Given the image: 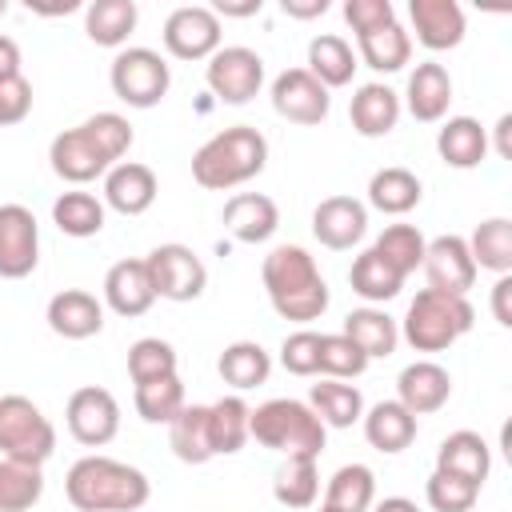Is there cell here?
<instances>
[{
    "mask_svg": "<svg viewBox=\"0 0 512 512\" xmlns=\"http://www.w3.org/2000/svg\"><path fill=\"white\" fill-rule=\"evenodd\" d=\"M132 148V124L120 112H96L48 144L52 172L68 184H92Z\"/></svg>",
    "mask_w": 512,
    "mask_h": 512,
    "instance_id": "1",
    "label": "cell"
},
{
    "mask_svg": "<svg viewBox=\"0 0 512 512\" xmlns=\"http://www.w3.org/2000/svg\"><path fill=\"white\" fill-rule=\"evenodd\" d=\"M64 496L76 512H140L152 496V484L124 460L80 456L64 476Z\"/></svg>",
    "mask_w": 512,
    "mask_h": 512,
    "instance_id": "2",
    "label": "cell"
},
{
    "mask_svg": "<svg viewBox=\"0 0 512 512\" xmlns=\"http://www.w3.org/2000/svg\"><path fill=\"white\" fill-rule=\"evenodd\" d=\"M260 280H264V292H268L276 316H284V320L308 324V320H320L328 308V284H324L316 260L300 244L272 248L260 264Z\"/></svg>",
    "mask_w": 512,
    "mask_h": 512,
    "instance_id": "3",
    "label": "cell"
},
{
    "mask_svg": "<svg viewBox=\"0 0 512 512\" xmlns=\"http://www.w3.org/2000/svg\"><path fill=\"white\" fill-rule=\"evenodd\" d=\"M268 164V140L252 124H232L216 136H208L192 152V180L208 192H228L252 176H260Z\"/></svg>",
    "mask_w": 512,
    "mask_h": 512,
    "instance_id": "4",
    "label": "cell"
},
{
    "mask_svg": "<svg viewBox=\"0 0 512 512\" xmlns=\"http://www.w3.org/2000/svg\"><path fill=\"white\" fill-rule=\"evenodd\" d=\"M324 436H328V428L320 424V416L304 400L276 396V400H264L260 408L248 412V440L264 444V448H272L280 456L320 460Z\"/></svg>",
    "mask_w": 512,
    "mask_h": 512,
    "instance_id": "5",
    "label": "cell"
},
{
    "mask_svg": "<svg viewBox=\"0 0 512 512\" xmlns=\"http://www.w3.org/2000/svg\"><path fill=\"white\" fill-rule=\"evenodd\" d=\"M476 308L468 304V296H452V292H436V288H420L400 320V336L416 348V352H444L452 348L460 336L472 332Z\"/></svg>",
    "mask_w": 512,
    "mask_h": 512,
    "instance_id": "6",
    "label": "cell"
},
{
    "mask_svg": "<svg viewBox=\"0 0 512 512\" xmlns=\"http://www.w3.org/2000/svg\"><path fill=\"white\" fill-rule=\"evenodd\" d=\"M56 452L52 420L28 396H0V456L20 464H44Z\"/></svg>",
    "mask_w": 512,
    "mask_h": 512,
    "instance_id": "7",
    "label": "cell"
},
{
    "mask_svg": "<svg viewBox=\"0 0 512 512\" xmlns=\"http://www.w3.org/2000/svg\"><path fill=\"white\" fill-rule=\"evenodd\" d=\"M108 84L128 108H156L172 88V72L164 56L152 48H120L112 60Z\"/></svg>",
    "mask_w": 512,
    "mask_h": 512,
    "instance_id": "8",
    "label": "cell"
},
{
    "mask_svg": "<svg viewBox=\"0 0 512 512\" xmlns=\"http://www.w3.org/2000/svg\"><path fill=\"white\" fill-rule=\"evenodd\" d=\"M148 280L156 300H172V304H188L208 288V268L204 260L188 248V244H160L144 256Z\"/></svg>",
    "mask_w": 512,
    "mask_h": 512,
    "instance_id": "9",
    "label": "cell"
},
{
    "mask_svg": "<svg viewBox=\"0 0 512 512\" xmlns=\"http://www.w3.org/2000/svg\"><path fill=\"white\" fill-rule=\"evenodd\" d=\"M204 80H208V88H212L216 100H224V104H248L264 88V60H260V52H252L244 44L216 48L208 56Z\"/></svg>",
    "mask_w": 512,
    "mask_h": 512,
    "instance_id": "10",
    "label": "cell"
},
{
    "mask_svg": "<svg viewBox=\"0 0 512 512\" xmlns=\"http://www.w3.org/2000/svg\"><path fill=\"white\" fill-rule=\"evenodd\" d=\"M64 420H68L72 440H80L84 448H104L120 432V404H116V396L108 388L84 384V388H76L68 396Z\"/></svg>",
    "mask_w": 512,
    "mask_h": 512,
    "instance_id": "11",
    "label": "cell"
},
{
    "mask_svg": "<svg viewBox=\"0 0 512 512\" xmlns=\"http://www.w3.org/2000/svg\"><path fill=\"white\" fill-rule=\"evenodd\" d=\"M40 260V224L24 204H0V280H24Z\"/></svg>",
    "mask_w": 512,
    "mask_h": 512,
    "instance_id": "12",
    "label": "cell"
},
{
    "mask_svg": "<svg viewBox=\"0 0 512 512\" xmlns=\"http://www.w3.org/2000/svg\"><path fill=\"white\" fill-rule=\"evenodd\" d=\"M164 48L176 60H208L220 48V20L204 4H180L164 20Z\"/></svg>",
    "mask_w": 512,
    "mask_h": 512,
    "instance_id": "13",
    "label": "cell"
},
{
    "mask_svg": "<svg viewBox=\"0 0 512 512\" xmlns=\"http://www.w3.org/2000/svg\"><path fill=\"white\" fill-rule=\"evenodd\" d=\"M272 108L288 124H320L332 108V96L308 68H284L272 80Z\"/></svg>",
    "mask_w": 512,
    "mask_h": 512,
    "instance_id": "14",
    "label": "cell"
},
{
    "mask_svg": "<svg viewBox=\"0 0 512 512\" xmlns=\"http://www.w3.org/2000/svg\"><path fill=\"white\" fill-rule=\"evenodd\" d=\"M364 232H368V204L356 196H328L312 208V236L332 252L360 244Z\"/></svg>",
    "mask_w": 512,
    "mask_h": 512,
    "instance_id": "15",
    "label": "cell"
},
{
    "mask_svg": "<svg viewBox=\"0 0 512 512\" xmlns=\"http://www.w3.org/2000/svg\"><path fill=\"white\" fill-rule=\"evenodd\" d=\"M420 268L428 276V288H436V292L468 296V288L476 284V264H472V252H468L464 236H436V240H428Z\"/></svg>",
    "mask_w": 512,
    "mask_h": 512,
    "instance_id": "16",
    "label": "cell"
},
{
    "mask_svg": "<svg viewBox=\"0 0 512 512\" xmlns=\"http://www.w3.org/2000/svg\"><path fill=\"white\" fill-rule=\"evenodd\" d=\"M156 192H160V180L140 160H120L104 172V204L120 216H144L156 204Z\"/></svg>",
    "mask_w": 512,
    "mask_h": 512,
    "instance_id": "17",
    "label": "cell"
},
{
    "mask_svg": "<svg viewBox=\"0 0 512 512\" xmlns=\"http://www.w3.org/2000/svg\"><path fill=\"white\" fill-rule=\"evenodd\" d=\"M452 396V376L448 368H440L436 360H416L396 376V400L412 412V416H428L440 412Z\"/></svg>",
    "mask_w": 512,
    "mask_h": 512,
    "instance_id": "18",
    "label": "cell"
},
{
    "mask_svg": "<svg viewBox=\"0 0 512 512\" xmlns=\"http://www.w3.org/2000/svg\"><path fill=\"white\" fill-rule=\"evenodd\" d=\"M220 220H224V228H228L240 244H264V240H272L276 228H280V208H276V200L264 196V192H236V196L224 204Z\"/></svg>",
    "mask_w": 512,
    "mask_h": 512,
    "instance_id": "19",
    "label": "cell"
},
{
    "mask_svg": "<svg viewBox=\"0 0 512 512\" xmlns=\"http://www.w3.org/2000/svg\"><path fill=\"white\" fill-rule=\"evenodd\" d=\"M48 328L64 340H88L104 328V304L84 288H64L48 300Z\"/></svg>",
    "mask_w": 512,
    "mask_h": 512,
    "instance_id": "20",
    "label": "cell"
},
{
    "mask_svg": "<svg viewBox=\"0 0 512 512\" xmlns=\"http://www.w3.org/2000/svg\"><path fill=\"white\" fill-rule=\"evenodd\" d=\"M104 304L116 316H124V320L144 316L156 304V292H152L144 260H116L108 268V276H104Z\"/></svg>",
    "mask_w": 512,
    "mask_h": 512,
    "instance_id": "21",
    "label": "cell"
},
{
    "mask_svg": "<svg viewBox=\"0 0 512 512\" xmlns=\"http://www.w3.org/2000/svg\"><path fill=\"white\" fill-rule=\"evenodd\" d=\"M404 104L408 112L420 120V124H436L448 116V104H452V76L444 64L436 60H424L412 68L408 76V88H404Z\"/></svg>",
    "mask_w": 512,
    "mask_h": 512,
    "instance_id": "22",
    "label": "cell"
},
{
    "mask_svg": "<svg viewBox=\"0 0 512 512\" xmlns=\"http://www.w3.org/2000/svg\"><path fill=\"white\" fill-rule=\"evenodd\" d=\"M416 40L432 52L456 48L464 40V8L456 0H412L408 4Z\"/></svg>",
    "mask_w": 512,
    "mask_h": 512,
    "instance_id": "23",
    "label": "cell"
},
{
    "mask_svg": "<svg viewBox=\"0 0 512 512\" xmlns=\"http://www.w3.org/2000/svg\"><path fill=\"white\" fill-rule=\"evenodd\" d=\"M436 468L440 472H452V476H464L472 484H484L488 472H492V452H488V440L472 428H460V432H448L436 448Z\"/></svg>",
    "mask_w": 512,
    "mask_h": 512,
    "instance_id": "24",
    "label": "cell"
},
{
    "mask_svg": "<svg viewBox=\"0 0 512 512\" xmlns=\"http://www.w3.org/2000/svg\"><path fill=\"white\" fill-rule=\"evenodd\" d=\"M348 120L360 136L376 140V136H388L400 120V96L388 88V84H360L352 92V104H348Z\"/></svg>",
    "mask_w": 512,
    "mask_h": 512,
    "instance_id": "25",
    "label": "cell"
},
{
    "mask_svg": "<svg viewBox=\"0 0 512 512\" xmlns=\"http://www.w3.org/2000/svg\"><path fill=\"white\" fill-rule=\"evenodd\" d=\"M360 420H364V440H368L376 452L396 456V452H404V448L416 440V416H412L400 400H380V404H372Z\"/></svg>",
    "mask_w": 512,
    "mask_h": 512,
    "instance_id": "26",
    "label": "cell"
},
{
    "mask_svg": "<svg viewBox=\"0 0 512 512\" xmlns=\"http://www.w3.org/2000/svg\"><path fill=\"white\" fill-rule=\"evenodd\" d=\"M168 448L184 464H208L216 456L212 428H208V404H184L176 420L168 424Z\"/></svg>",
    "mask_w": 512,
    "mask_h": 512,
    "instance_id": "27",
    "label": "cell"
},
{
    "mask_svg": "<svg viewBox=\"0 0 512 512\" xmlns=\"http://www.w3.org/2000/svg\"><path fill=\"white\" fill-rule=\"evenodd\" d=\"M436 152L448 168H476L488 156V132L472 116H452L436 132Z\"/></svg>",
    "mask_w": 512,
    "mask_h": 512,
    "instance_id": "28",
    "label": "cell"
},
{
    "mask_svg": "<svg viewBox=\"0 0 512 512\" xmlns=\"http://www.w3.org/2000/svg\"><path fill=\"white\" fill-rule=\"evenodd\" d=\"M420 196H424L420 176L408 172V168H400V164L380 168V172H372V180H368V204H372L376 212H384V216H404V212H412V208L420 204Z\"/></svg>",
    "mask_w": 512,
    "mask_h": 512,
    "instance_id": "29",
    "label": "cell"
},
{
    "mask_svg": "<svg viewBox=\"0 0 512 512\" xmlns=\"http://www.w3.org/2000/svg\"><path fill=\"white\" fill-rule=\"evenodd\" d=\"M340 332H344L368 360L392 356L396 344H400V324H396L384 308H356V312H348Z\"/></svg>",
    "mask_w": 512,
    "mask_h": 512,
    "instance_id": "30",
    "label": "cell"
},
{
    "mask_svg": "<svg viewBox=\"0 0 512 512\" xmlns=\"http://www.w3.org/2000/svg\"><path fill=\"white\" fill-rule=\"evenodd\" d=\"M140 8L136 0H92L84 12V32L100 48H120L136 32Z\"/></svg>",
    "mask_w": 512,
    "mask_h": 512,
    "instance_id": "31",
    "label": "cell"
},
{
    "mask_svg": "<svg viewBox=\"0 0 512 512\" xmlns=\"http://www.w3.org/2000/svg\"><path fill=\"white\" fill-rule=\"evenodd\" d=\"M308 408L320 416L324 428H352L360 416H364V396L356 384H344V380H320L312 384L308 392Z\"/></svg>",
    "mask_w": 512,
    "mask_h": 512,
    "instance_id": "32",
    "label": "cell"
},
{
    "mask_svg": "<svg viewBox=\"0 0 512 512\" xmlns=\"http://www.w3.org/2000/svg\"><path fill=\"white\" fill-rule=\"evenodd\" d=\"M216 372H220V380L232 384L236 392H248V388H256V384L268 380L272 356H268L256 340H236V344H228V348L220 352Z\"/></svg>",
    "mask_w": 512,
    "mask_h": 512,
    "instance_id": "33",
    "label": "cell"
},
{
    "mask_svg": "<svg viewBox=\"0 0 512 512\" xmlns=\"http://www.w3.org/2000/svg\"><path fill=\"white\" fill-rule=\"evenodd\" d=\"M308 72H312L324 88H344V84H352V72H356V52H352V44H348L344 36H332V32L316 36V40L308 44Z\"/></svg>",
    "mask_w": 512,
    "mask_h": 512,
    "instance_id": "34",
    "label": "cell"
},
{
    "mask_svg": "<svg viewBox=\"0 0 512 512\" xmlns=\"http://www.w3.org/2000/svg\"><path fill=\"white\" fill-rule=\"evenodd\" d=\"M468 252H472V264L476 272L488 268L496 276H508L512 272V220L504 216H492L484 224H476V232L464 240Z\"/></svg>",
    "mask_w": 512,
    "mask_h": 512,
    "instance_id": "35",
    "label": "cell"
},
{
    "mask_svg": "<svg viewBox=\"0 0 512 512\" xmlns=\"http://www.w3.org/2000/svg\"><path fill=\"white\" fill-rule=\"evenodd\" d=\"M248 404L240 400V392L220 396L208 404V428H212V448L216 456H232L248 444Z\"/></svg>",
    "mask_w": 512,
    "mask_h": 512,
    "instance_id": "36",
    "label": "cell"
},
{
    "mask_svg": "<svg viewBox=\"0 0 512 512\" xmlns=\"http://www.w3.org/2000/svg\"><path fill=\"white\" fill-rule=\"evenodd\" d=\"M272 496L284 504V508H312L316 496H320V472H316V460L308 456H288L276 476H272Z\"/></svg>",
    "mask_w": 512,
    "mask_h": 512,
    "instance_id": "37",
    "label": "cell"
},
{
    "mask_svg": "<svg viewBox=\"0 0 512 512\" xmlns=\"http://www.w3.org/2000/svg\"><path fill=\"white\" fill-rule=\"evenodd\" d=\"M376 500V476L368 464H344L324 488V504L336 512H368Z\"/></svg>",
    "mask_w": 512,
    "mask_h": 512,
    "instance_id": "38",
    "label": "cell"
},
{
    "mask_svg": "<svg viewBox=\"0 0 512 512\" xmlns=\"http://www.w3.org/2000/svg\"><path fill=\"white\" fill-rule=\"evenodd\" d=\"M348 284H352V292L364 296L368 304H388L392 296H400L404 276H400L396 268H388V264L368 248V252H360V256L352 260V268H348Z\"/></svg>",
    "mask_w": 512,
    "mask_h": 512,
    "instance_id": "39",
    "label": "cell"
},
{
    "mask_svg": "<svg viewBox=\"0 0 512 512\" xmlns=\"http://www.w3.org/2000/svg\"><path fill=\"white\" fill-rule=\"evenodd\" d=\"M356 44H360V60L372 72H400L412 60V36L400 24H384L368 36H356Z\"/></svg>",
    "mask_w": 512,
    "mask_h": 512,
    "instance_id": "40",
    "label": "cell"
},
{
    "mask_svg": "<svg viewBox=\"0 0 512 512\" xmlns=\"http://www.w3.org/2000/svg\"><path fill=\"white\" fill-rule=\"evenodd\" d=\"M52 224L64 236L88 240V236H96L104 228V200H96L92 192H64L52 204Z\"/></svg>",
    "mask_w": 512,
    "mask_h": 512,
    "instance_id": "41",
    "label": "cell"
},
{
    "mask_svg": "<svg viewBox=\"0 0 512 512\" xmlns=\"http://www.w3.org/2000/svg\"><path fill=\"white\" fill-rule=\"evenodd\" d=\"M424 248H428V240H424V232L416 224H388L372 244V252L388 268H396L400 276H408V272H416L424 264Z\"/></svg>",
    "mask_w": 512,
    "mask_h": 512,
    "instance_id": "42",
    "label": "cell"
},
{
    "mask_svg": "<svg viewBox=\"0 0 512 512\" xmlns=\"http://www.w3.org/2000/svg\"><path fill=\"white\" fill-rule=\"evenodd\" d=\"M44 496V472L36 464L0 456V512H28Z\"/></svg>",
    "mask_w": 512,
    "mask_h": 512,
    "instance_id": "43",
    "label": "cell"
},
{
    "mask_svg": "<svg viewBox=\"0 0 512 512\" xmlns=\"http://www.w3.org/2000/svg\"><path fill=\"white\" fill-rule=\"evenodd\" d=\"M132 404H136L140 420H148V424H172L176 412H180L188 400H184V384H180V376H160V380H144V384H136Z\"/></svg>",
    "mask_w": 512,
    "mask_h": 512,
    "instance_id": "44",
    "label": "cell"
},
{
    "mask_svg": "<svg viewBox=\"0 0 512 512\" xmlns=\"http://www.w3.org/2000/svg\"><path fill=\"white\" fill-rule=\"evenodd\" d=\"M128 376H132V384L176 376V348L168 340H160V336H140L128 348Z\"/></svg>",
    "mask_w": 512,
    "mask_h": 512,
    "instance_id": "45",
    "label": "cell"
},
{
    "mask_svg": "<svg viewBox=\"0 0 512 512\" xmlns=\"http://www.w3.org/2000/svg\"><path fill=\"white\" fill-rule=\"evenodd\" d=\"M368 356L344 332H320V372L328 380H356L364 376Z\"/></svg>",
    "mask_w": 512,
    "mask_h": 512,
    "instance_id": "46",
    "label": "cell"
},
{
    "mask_svg": "<svg viewBox=\"0 0 512 512\" xmlns=\"http://www.w3.org/2000/svg\"><path fill=\"white\" fill-rule=\"evenodd\" d=\"M424 496L436 512H472L476 496H480V484L464 480V476H452V472H432L428 484H424Z\"/></svg>",
    "mask_w": 512,
    "mask_h": 512,
    "instance_id": "47",
    "label": "cell"
},
{
    "mask_svg": "<svg viewBox=\"0 0 512 512\" xmlns=\"http://www.w3.org/2000/svg\"><path fill=\"white\" fill-rule=\"evenodd\" d=\"M280 364L292 376H320V332L300 328L292 336H284L280 344Z\"/></svg>",
    "mask_w": 512,
    "mask_h": 512,
    "instance_id": "48",
    "label": "cell"
},
{
    "mask_svg": "<svg viewBox=\"0 0 512 512\" xmlns=\"http://www.w3.org/2000/svg\"><path fill=\"white\" fill-rule=\"evenodd\" d=\"M344 20L352 24L356 36H368L384 24H396L392 0H344Z\"/></svg>",
    "mask_w": 512,
    "mask_h": 512,
    "instance_id": "49",
    "label": "cell"
},
{
    "mask_svg": "<svg viewBox=\"0 0 512 512\" xmlns=\"http://www.w3.org/2000/svg\"><path fill=\"white\" fill-rule=\"evenodd\" d=\"M28 112H32V84L24 80V72L0 80V128L20 124Z\"/></svg>",
    "mask_w": 512,
    "mask_h": 512,
    "instance_id": "50",
    "label": "cell"
},
{
    "mask_svg": "<svg viewBox=\"0 0 512 512\" xmlns=\"http://www.w3.org/2000/svg\"><path fill=\"white\" fill-rule=\"evenodd\" d=\"M492 316H496V324L512 328V276H496V284H492Z\"/></svg>",
    "mask_w": 512,
    "mask_h": 512,
    "instance_id": "51",
    "label": "cell"
},
{
    "mask_svg": "<svg viewBox=\"0 0 512 512\" xmlns=\"http://www.w3.org/2000/svg\"><path fill=\"white\" fill-rule=\"evenodd\" d=\"M8 76H20V44L0 32V80Z\"/></svg>",
    "mask_w": 512,
    "mask_h": 512,
    "instance_id": "52",
    "label": "cell"
},
{
    "mask_svg": "<svg viewBox=\"0 0 512 512\" xmlns=\"http://www.w3.org/2000/svg\"><path fill=\"white\" fill-rule=\"evenodd\" d=\"M280 8H284V16L312 20V16H324V12H328V0H284Z\"/></svg>",
    "mask_w": 512,
    "mask_h": 512,
    "instance_id": "53",
    "label": "cell"
},
{
    "mask_svg": "<svg viewBox=\"0 0 512 512\" xmlns=\"http://www.w3.org/2000/svg\"><path fill=\"white\" fill-rule=\"evenodd\" d=\"M212 12H216V20L220 16H256L260 12V0H216Z\"/></svg>",
    "mask_w": 512,
    "mask_h": 512,
    "instance_id": "54",
    "label": "cell"
},
{
    "mask_svg": "<svg viewBox=\"0 0 512 512\" xmlns=\"http://www.w3.org/2000/svg\"><path fill=\"white\" fill-rule=\"evenodd\" d=\"M496 156L512 160V116L508 112L496 120Z\"/></svg>",
    "mask_w": 512,
    "mask_h": 512,
    "instance_id": "55",
    "label": "cell"
},
{
    "mask_svg": "<svg viewBox=\"0 0 512 512\" xmlns=\"http://www.w3.org/2000/svg\"><path fill=\"white\" fill-rule=\"evenodd\" d=\"M372 512H420V508H416V500H408V496H384Z\"/></svg>",
    "mask_w": 512,
    "mask_h": 512,
    "instance_id": "56",
    "label": "cell"
},
{
    "mask_svg": "<svg viewBox=\"0 0 512 512\" xmlns=\"http://www.w3.org/2000/svg\"><path fill=\"white\" fill-rule=\"evenodd\" d=\"M316 512H336V508H328V504H320V508H316Z\"/></svg>",
    "mask_w": 512,
    "mask_h": 512,
    "instance_id": "57",
    "label": "cell"
},
{
    "mask_svg": "<svg viewBox=\"0 0 512 512\" xmlns=\"http://www.w3.org/2000/svg\"><path fill=\"white\" fill-rule=\"evenodd\" d=\"M4 12H8V4H4V0H0V16H4Z\"/></svg>",
    "mask_w": 512,
    "mask_h": 512,
    "instance_id": "58",
    "label": "cell"
}]
</instances>
